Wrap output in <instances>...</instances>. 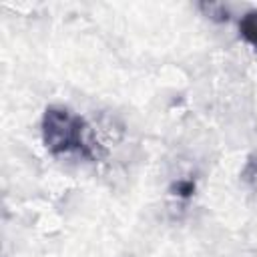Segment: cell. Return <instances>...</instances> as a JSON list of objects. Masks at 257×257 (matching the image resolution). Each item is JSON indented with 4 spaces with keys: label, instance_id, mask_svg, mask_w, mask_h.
Segmentation results:
<instances>
[{
    "label": "cell",
    "instance_id": "cell-1",
    "mask_svg": "<svg viewBox=\"0 0 257 257\" xmlns=\"http://www.w3.org/2000/svg\"><path fill=\"white\" fill-rule=\"evenodd\" d=\"M86 128L88 126L80 116L62 106H48L42 116V141L46 149L54 155L70 151L90 155V145L86 143Z\"/></svg>",
    "mask_w": 257,
    "mask_h": 257
},
{
    "label": "cell",
    "instance_id": "cell-3",
    "mask_svg": "<svg viewBox=\"0 0 257 257\" xmlns=\"http://www.w3.org/2000/svg\"><path fill=\"white\" fill-rule=\"evenodd\" d=\"M173 191H175V195L187 199V197H191L195 193V183L193 181H187V179L185 181H177L175 187H173Z\"/></svg>",
    "mask_w": 257,
    "mask_h": 257
},
{
    "label": "cell",
    "instance_id": "cell-2",
    "mask_svg": "<svg viewBox=\"0 0 257 257\" xmlns=\"http://www.w3.org/2000/svg\"><path fill=\"white\" fill-rule=\"evenodd\" d=\"M239 32H241V36H243L249 44L257 46V10H251V12H247V14L241 18V22H239Z\"/></svg>",
    "mask_w": 257,
    "mask_h": 257
}]
</instances>
